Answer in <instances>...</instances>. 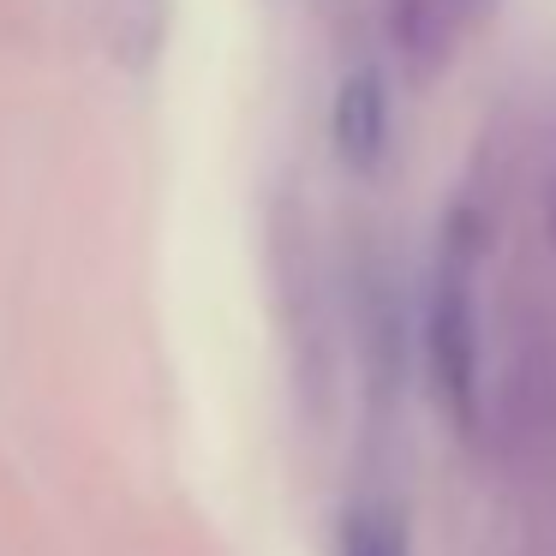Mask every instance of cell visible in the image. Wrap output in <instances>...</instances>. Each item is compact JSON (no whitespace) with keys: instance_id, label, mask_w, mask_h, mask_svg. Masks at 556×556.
I'll return each mask as SVG.
<instances>
[{"instance_id":"1","label":"cell","mask_w":556,"mask_h":556,"mask_svg":"<svg viewBox=\"0 0 556 556\" xmlns=\"http://www.w3.org/2000/svg\"><path fill=\"white\" fill-rule=\"evenodd\" d=\"M491 228L472 204H455L437 228L431 293H425V371H431L437 407L455 419L460 437L484 425V312L479 281Z\"/></svg>"},{"instance_id":"2","label":"cell","mask_w":556,"mask_h":556,"mask_svg":"<svg viewBox=\"0 0 556 556\" xmlns=\"http://www.w3.org/2000/svg\"><path fill=\"white\" fill-rule=\"evenodd\" d=\"M389 132H395V109H389V78L383 66H353L336 85V102H329V138H336L341 168L353 174H377L389 156Z\"/></svg>"},{"instance_id":"3","label":"cell","mask_w":556,"mask_h":556,"mask_svg":"<svg viewBox=\"0 0 556 556\" xmlns=\"http://www.w3.org/2000/svg\"><path fill=\"white\" fill-rule=\"evenodd\" d=\"M336 556H407V532H401V515L383 503H353L341 515V539Z\"/></svg>"},{"instance_id":"4","label":"cell","mask_w":556,"mask_h":556,"mask_svg":"<svg viewBox=\"0 0 556 556\" xmlns=\"http://www.w3.org/2000/svg\"><path fill=\"white\" fill-rule=\"evenodd\" d=\"M551 228H556V216H551Z\"/></svg>"}]
</instances>
